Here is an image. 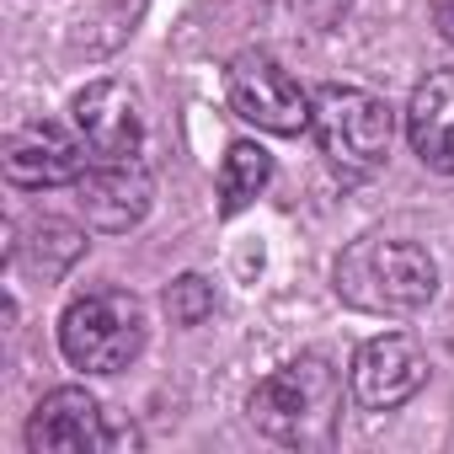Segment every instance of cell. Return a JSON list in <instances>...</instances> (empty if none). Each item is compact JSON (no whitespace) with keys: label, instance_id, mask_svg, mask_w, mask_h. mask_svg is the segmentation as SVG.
Returning a JSON list of instances; mask_svg holds the SVG:
<instances>
[{"label":"cell","instance_id":"14","mask_svg":"<svg viewBox=\"0 0 454 454\" xmlns=\"http://www.w3.org/2000/svg\"><path fill=\"white\" fill-rule=\"evenodd\" d=\"M208 310H214V284H208V278L182 273V278L166 289V316H171L176 326H203Z\"/></svg>","mask_w":454,"mask_h":454},{"label":"cell","instance_id":"6","mask_svg":"<svg viewBox=\"0 0 454 454\" xmlns=\"http://www.w3.org/2000/svg\"><path fill=\"white\" fill-rule=\"evenodd\" d=\"M70 187H75L81 219L102 236H129L134 224H145V214L155 203V182H150L145 160H91Z\"/></svg>","mask_w":454,"mask_h":454},{"label":"cell","instance_id":"1","mask_svg":"<svg viewBox=\"0 0 454 454\" xmlns=\"http://www.w3.org/2000/svg\"><path fill=\"white\" fill-rule=\"evenodd\" d=\"M337 300L369 316H411L438 294V262L417 241L364 236L337 257Z\"/></svg>","mask_w":454,"mask_h":454},{"label":"cell","instance_id":"2","mask_svg":"<svg viewBox=\"0 0 454 454\" xmlns=\"http://www.w3.org/2000/svg\"><path fill=\"white\" fill-rule=\"evenodd\" d=\"M337 395H342L337 369L326 358L305 353V358L273 369L252 390L247 411L273 443H326L337 427Z\"/></svg>","mask_w":454,"mask_h":454},{"label":"cell","instance_id":"13","mask_svg":"<svg viewBox=\"0 0 454 454\" xmlns=\"http://www.w3.org/2000/svg\"><path fill=\"white\" fill-rule=\"evenodd\" d=\"M33 262L43 268V278H59L81 252H86V236L75 231V224H65V219H43L38 231H33Z\"/></svg>","mask_w":454,"mask_h":454},{"label":"cell","instance_id":"8","mask_svg":"<svg viewBox=\"0 0 454 454\" xmlns=\"http://www.w3.org/2000/svg\"><path fill=\"white\" fill-rule=\"evenodd\" d=\"M70 123L86 139L91 160H139L145 150V113L123 81H91L70 102Z\"/></svg>","mask_w":454,"mask_h":454},{"label":"cell","instance_id":"4","mask_svg":"<svg viewBox=\"0 0 454 454\" xmlns=\"http://www.w3.org/2000/svg\"><path fill=\"white\" fill-rule=\"evenodd\" d=\"M59 353L86 374H123L145 353V305L123 289H91L59 316Z\"/></svg>","mask_w":454,"mask_h":454},{"label":"cell","instance_id":"15","mask_svg":"<svg viewBox=\"0 0 454 454\" xmlns=\"http://www.w3.org/2000/svg\"><path fill=\"white\" fill-rule=\"evenodd\" d=\"M433 22H438V33L454 43V0H433Z\"/></svg>","mask_w":454,"mask_h":454},{"label":"cell","instance_id":"9","mask_svg":"<svg viewBox=\"0 0 454 454\" xmlns=\"http://www.w3.org/2000/svg\"><path fill=\"white\" fill-rule=\"evenodd\" d=\"M427 380V358L406 332H380L358 348L353 358V395L369 411H395L406 406Z\"/></svg>","mask_w":454,"mask_h":454},{"label":"cell","instance_id":"12","mask_svg":"<svg viewBox=\"0 0 454 454\" xmlns=\"http://www.w3.org/2000/svg\"><path fill=\"white\" fill-rule=\"evenodd\" d=\"M273 182V155L252 139H236L224 150V166H219V214L236 219L241 208H252Z\"/></svg>","mask_w":454,"mask_h":454},{"label":"cell","instance_id":"5","mask_svg":"<svg viewBox=\"0 0 454 454\" xmlns=\"http://www.w3.org/2000/svg\"><path fill=\"white\" fill-rule=\"evenodd\" d=\"M224 97L236 118H247L262 134H300L310 129V91L262 49H247L224 70Z\"/></svg>","mask_w":454,"mask_h":454},{"label":"cell","instance_id":"10","mask_svg":"<svg viewBox=\"0 0 454 454\" xmlns=\"http://www.w3.org/2000/svg\"><path fill=\"white\" fill-rule=\"evenodd\" d=\"M27 449L33 454H102L113 449V427H107V411L97 406L91 390L81 385H65V390H49L33 417H27Z\"/></svg>","mask_w":454,"mask_h":454},{"label":"cell","instance_id":"11","mask_svg":"<svg viewBox=\"0 0 454 454\" xmlns=\"http://www.w3.org/2000/svg\"><path fill=\"white\" fill-rule=\"evenodd\" d=\"M406 139L422 166L454 176V70L427 75L406 102Z\"/></svg>","mask_w":454,"mask_h":454},{"label":"cell","instance_id":"3","mask_svg":"<svg viewBox=\"0 0 454 454\" xmlns=\"http://www.w3.org/2000/svg\"><path fill=\"white\" fill-rule=\"evenodd\" d=\"M310 134L342 176H369L390 160L395 113L364 86H321L310 97Z\"/></svg>","mask_w":454,"mask_h":454},{"label":"cell","instance_id":"7","mask_svg":"<svg viewBox=\"0 0 454 454\" xmlns=\"http://www.w3.org/2000/svg\"><path fill=\"white\" fill-rule=\"evenodd\" d=\"M0 166H6V182L12 187H65L75 182L86 166H91V150L75 129L65 123H49V118H33L22 123L12 139H6V155H0Z\"/></svg>","mask_w":454,"mask_h":454}]
</instances>
